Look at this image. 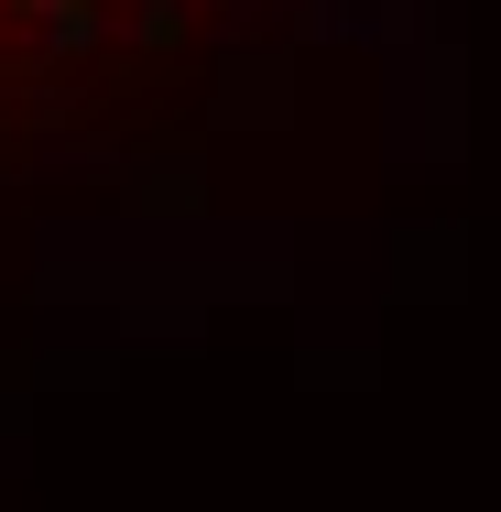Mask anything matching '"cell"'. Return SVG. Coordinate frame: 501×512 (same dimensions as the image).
Instances as JSON below:
<instances>
[{
	"instance_id": "6da1fadb",
	"label": "cell",
	"mask_w": 501,
	"mask_h": 512,
	"mask_svg": "<svg viewBox=\"0 0 501 512\" xmlns=\"http://www.w3.org/2000/svg\"><path fill=\"white\" fill-rule=\"evenodd\" d=\"M273 0H0V131L153 109Z\"/></svg>"
}]
</instances>
